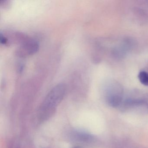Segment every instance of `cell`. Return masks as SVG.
Instances as JSON below:
<instances>
[{
  "label": "cell",
  "mask_w": 148,
  "mask_h": 148,
  "mask_svg": "<svg viewBox=\"0 0 148 148\" xmlns=\"http://www.w3.org/2000/svg\"><path fill=\"white\" fill-rule=\"evenodd\" d=\"M138 79L142 84L148 86V72L145 71H142L138 74Z\"/></svg>",
  "instance_id": "cell-5"
},
{
  "label": "cell",
  "mask_w": 148,
  "mask_h": 148,
  "mask_svg": "<svg viewBox=\"0 0 148 148\" xmlns=\"http://www.w3.org/2000/svg\"><path fill=\"white\" fill-rule=\"evenodd\" d=\"M125 106L127 109L141 112H148V103L139 99L129 100L125 103Z\"/></svg>",
  "instance_id": "cell-4"
},
{
  "label": "cell",
  "mask_w": 148,
  "mask_h": 148,
  "mask_svg": "<svg viewBox=\"0 0 148 148\" xmlns=\"http://www.w3.org/2000/svg\"><path fill=\"white\" fill-rule=\"evenodd\" d=\"M11 1H2L0 2V7L3 9H8L11 7Z\"/></svg>",
  "instance_id": "cell-6"
},
{
  "label": "cell",
  "mask_w": 148,
  "mask_h": 148,
  "mask_svg": "<svg viewBox=\"0 0 148 148\" xmlns=\"http://www.w3.org/2000/svg\"><path fill=\"white\" fill-rule=\"evenodd\" d=\"M39 48L38 42L35 40L28 37L19 45L16 50V53L20 58H26L35 54L38 51Z\"/></svg>",
  "instance_id": "cell-3"
},
{
  "label": "cell",
  "mask_w": 148,
  "mask_h": 148,
  "mask_svg": "<svg viewBox=\"0 0 148 148\" xmlns=\"http://www.w3.org/2000/svg\"><path fill=\"white\" fill-rule=\"evenodd\" d=\"M123 88L119 84L113 81L108 84L106 91V97L110 106H119L123 99Z\"/></svg>",
  "instance_id": "cell-2"
},
{
  "label": "cell",
  "mask_w": 148,
  "mask_h": 148,
  "mask_svg": "<svg viewBox=\"0 0 148 148\" xmlns=\"http://www.w3.org/2000/svg\"><path fill=\"white\" fill-rule=\"evenodd\" d=\"M66 90V87L64 84H59L55 86L46 97L42 108H45L44 110H45L55 108L63 99Z\"/></svg>",
  "instance_id": "cell-1"
}]
</instances>
